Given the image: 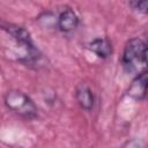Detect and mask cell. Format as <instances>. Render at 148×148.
Returning a JSON list of instances; mask_svg holds the SVG:
<instances>
[{"label": "cell", "mask_w": 148, "mask_h": 148, "mask_svg": "<svg viewBox=\"0 0 148 148\" xmlns=\"http://www.w3.org/2000/svg\"><path fill=\"white\" fill-rule=\"evenodd\" d=\"M0 28L15 40L17 46H20L24 51L23 57L20 59L21 62L34 64L40 59L42 54L39 50L35 46L30 32L24 27L9 22H0Z\"/></svg>", "instance_id": "1"}, {"label": "cell", "mask_w": 148, "mask_h": 148, "mask_svg": "<svg viewBox=\"0 0 148 148\" xmlns=\"http://www.w3.org/2000/svg\"><path fill=\"white\" fill-rule=\"evenodd\" d=\"M147 64V45L139 37L130 39L123 52L121 65L128 73H140L145 71Z\"/></svg>", "instance_id": "2"}, {"label": "cell", "mask_w": 148, "mask_h": 148, "mask_svg": "<svg viewBox=\"0 0 148 148\" xmlns=\"http://www.w3.org/2000/svg\"><path fill=\"white\" fill-rule=\"evenodd\" d=\"M3 102L8 110L18 114L22 118L34 119L37 117L38 109L35 102L21 90L12 89L7 91L3 97Z\"/></svg>", "instance_id": "3"}, {"label": "cell", "mask_w": 148, "mask_h": 148, "mask_svg": "<svg viewBox=\"0 0 148 148\" xmlns=\"http://www.w3.org/2000/svg\"><path fill=\"white\" fill-rule=\"evenodd\" d=\"M75 99L81 109L91 111L95 104V96L90 87L86 83H80L75 88Z\"/></svg>", "instance_id": "4"}, {"label": "cell", "mask_w": 148, "mask_h": 148, "mask_svg": "<svg viewBox=\"0 0 148 148\" xmlns=\"http://www.w3.org/2000/svg\"><path fill=\"white\" fill-rule=\"evenodd\" d=\"M146 88H147V72L145 69L138 73L135 79L132 81V83L128 87L127 95L134 99L142 101L146 98Z\"/></svg>", "instance_id": "5"}, {"label": "cell", "mask_w": 148, "mask_h": 148, "mask_svg": "<svg viewBox=\"0 0 148 148\" xmlns=\"http://www.w3.org/2000/svg\"><path fill=\"white\" fill-rule=\"evenodd\" d=\"M57 25L58 29L62 32H71L74 29L77 28L79 25V17L76 15V13L71 9V8H66L64 10L60 12L58 20H57Z\"/></svg>", "instance_id": "6"}, {"label": "cell", "mask_w": 148, "mask_h": 148, "mask_svg": "<svg viewBox=\"0 0 148 148\" xmlns=\"http://www.w3.org/2000/svg\"><path fill=\"white\" fill-rule=\"evenodd\" d=\"M88 49L98 58L106 59L112 54V44L108 38H95L88 44Z\"/></svg>", "instance_id": "7"}, {"label": "cell", "mask_w": 148, "mask_h": 148, "mask_svg": "<svg viewBox=\"0 0 148 148\" xmlns=\"http://www.w3.org/2000/svg\"><path fill=\"white\" fill-rule=\"evenodd\" d=\"M130 7L140 14H146L148 10V0H128Z\"/></svg>", "instance_id": "8"}]
</instances>
